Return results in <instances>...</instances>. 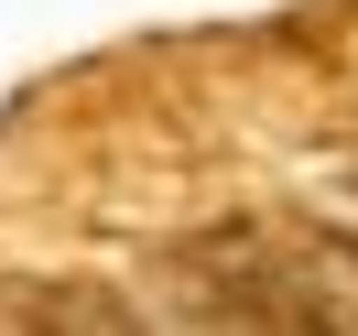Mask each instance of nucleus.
I'll list each match as a JSON object with an SVG mask.
<instances>
[{
	"instance_id": "1",
	"label": "nucleus",
	"mask_w": 358,
	"mask_h": 336,
	"mask_svg": "<svg viewBox=\"0 0 358 336\" xmlns=\"http://www.w3.org/2000/svg\"><path fill=\"white\" fill-rule=\"evenodd\" d=\"M206 326H358V239L348 228H228L185 249Z\"/></svg>"
}]
</instances>
